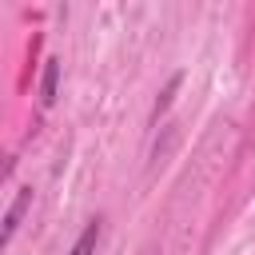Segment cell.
Here are the masks:
<instances>
[{"label":"cell","instance_id":"1","mask_svg":"<svg viewBox=\"0 0 255 255\" xmlns=\"http://www.w3.org/2000/svg\"><path fill=\"white\" fill-rule=\"evenodd\" d=\"M28 207H32V187H20V191H16V199H12V203H8V211H4V231H0V243H4V247L16 239V231H20L24 215H28Z\"/></svg>","mask_w":255,"mask_h":255},{"label":"cell","instance_id":"2","mask_svg":"<svg viewBox=\"0 0 255 255\" xmlns=\"http://www.w3.org/2000/svg\"><path fill=\"white\" fill-rule=\"evenodd\" d=\"M100 235H104V219L96 215V219H88V223H84V231L76 235V243H72V251H68V255H96Z\"/></svg>","mask_w":255,"mask_h":255},{"label":"cell","instance_id":"3","mask_svg":"<svg viewBox=\"0 0 255 255\" xmlns=\"http://www.w3.org/2000/svg\"><path fill=\"white\" fill-rule=\"evenodd\" d=\"M60 92V60H44V76H40V108H52Z\"/></svg>","mask_w":255,"mask_h":255},{"label":"cell","instance_id":"4","mask_svg":"<svg viewBox=\"0 0 255 255\" xmlns=\"http://www.w3.org/2000/svg\"><path fill=\"white\" fill-rule=\"evenodd\" d=\"M179 84H183V76H179V72H175V76H171V80H167V88H163V92H159V100H155V108H151V124H155V120H159V112H167V108H171V96H175V88H179Z\"/></svg>","mask_w":255,"mask_h":255}]
</instances>
